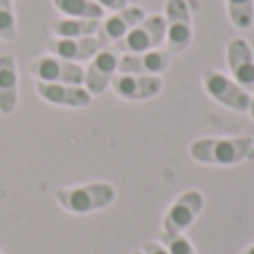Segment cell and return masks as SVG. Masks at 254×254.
I'll return each instance as SVG.
<instances>
[{"label":"cell","mask_w":254,"mask_h":254,"mask_svg":"<svg viewBox=\"0 0 254 254\" xmlns=\"http://www.w3.org/2000/svg\"><path fill=\"white\" fill-rule=\"evenodd\" d=\"M190 156L203 165H239L254 158V138L243 136H207L190 145Z\"/></svg>","instance_id":"obj_1"},{"label":"cell","mask_w":254,"mask_h":254,"mask_svg":"<svg viewBox=\"0 0 254 254\" xmlns=\"http://www.w3.org/2000/svg\"><path fill=\"white\" fill-rule=\"evenodd\" d=\"M54 196H56L58 205L71 214H92V212L105 210L107 205L114 203L116 188L105 181H96V183L74 185V188H61L56 190Z\"/></svg>","instance_id":"obj_2"},{"label":"cell","mask_w":254,"mask_h":254,"mask_svg":"<svg viewBox=\"0 0 254 254\" xmlns=\"http://www.w3.org/2000/svg\"><path fill=\"white\" fill-rule=\"evenodd\" d=\"M194 36L192 11L188 0H167L165 2V40L170 54H183L190 49Z\"/></svg>","instance_id":"obj_3"},{"label":"cell","mask_w":254,"mask_h":254,"mask_svg":"<svg viewBox=\"0 0 254 254\" xmlns=\"http://www.w3.org/2000/svg\"><path fill=\"white\" fill-rule=\"evenodd\" d=\"M29 74L38 83H61V85H78L85 83V67L78 63H69L54 54H43L29 63Z\"/></svg>","instance_id":"obj_4"},{"label":"cell","mask_w":254,"mask_h":254,"mask_svg":"<svg viewBox=\"0 0 254 254\" xmlns=\"http://www.w3.org/2000/svg\"><path fill=\"white\" fill-rule=\"evenodd\" d=\"M203 87H205L207 96L214 98L223 107L232 112H250L252 105V94L243 89L239 83H234L230 76L221 74L219 69L210 67L203 71Z\"/></svg>","instance_id":"obj_5"},{"label":"cell","mask_w":254,"mask_h":254,"mask_svg":"<svg viewBox=\"0 0 254 254\" xmlns=\"http://www.w3.org/2000/svg\"><path fill=\"white\" fill-rule=\"evenodd\" d=\"M165 40V16H147L143 22L134 27L123 40H119L116 52L123 54H140V52H152L158 49Z\"/></svg>","instance_id":"obj_6"},{"label":"cell","mask_w":254,"mask_h":254,"mask_svg":"<svg viewBox=\"0 0 254 254\" xmlns=\"http://www.w3.org/2000/svg\"><path fill=\"white\" fill-rule=\"evenodd\" d=\"M110 40L101 34L96 36H83V38H49L47 40V52L58 58H65L69 63H87L96 56L98 52L107 49Z\"/></svg>","instance_id":"obj_7"},{"label":"cell","mask_w":254,"mask_h":254,"mask_svg":"<svg viewBox=\"0 0 254 254\" xmlns=\"http://www.w3.org/2000/svg\"><path fill=\"white\" fill-rule=\"evenodd\" d=\"M205 198L198 190H188L183 192L174 203L170 205V210L163 216V232L165 234H183L190 225L196 221V216L203 212Z\"/></svg>","instance_id":"obj_8"},{"label":"cell","mask_w":254,"mask_h":254,"mask_svg":"<svg viewBox=\"0 0 254 254\" xmlns=\"http://www.w3.org/2000/svg\"><path fill=\"white\" fill-rule=\"evenodd\" d=\"M110 87L123 101L140 103V101L156 98L161 94L163 78L161 76H147V74H116Z\"/></svg>","instance_id":"obj_9"},{"label":"cell","mask_w":254,"mask_h":254,"mask_svg":"<svg viewBox=\"0 0 254 254\" xmlns=\"http://www.w3.org/2000/svg\"><path fill=\"white\" fill-rule=\"evenodd\" d=\"M119 58L121 54L116 49H103L89 61L85 67V83L83 87L87 89L92 96H101L105 89H110L114 76L119 74Z\"/></svg>","instance_id":"obj_10"},{"label":"cell","mask_w":254,"mask_h":254,"mask_svg":"<svg viewBox=\"0 0 254 254\" xmlns=\"http://www.w3.org/2000/svg\"><path fill=\"white\" fill-rule=\"evenodd\" d=\"M228 67L232 80L243 89L254 92V52L246 38H232L228 43Z\"/></svg>","instance_id":"obj_11"},{"label":"cell","mask_w":254,"mask_h":254,"mask_svg":"<svg viewBox=\"0 0 254 254\" xmlns=\"http://www.w3.org/2000/svg\"><path fill=\"white\" fill-rule=\"evenodd\" d=\"M172 54L167 49H152L140 54H121L119 58V74H147L161 76L170 67Z\"/></svg>","instance_id":"obj_12"},{"label":"cell","mask_w":254,"mask_h":254,"mask_svg":"<svg viewBox=\"0 0 254 254\" xmlns=\"http://www.w3.org/2000/svg\"><path fill=\"white\" fill-rule=\"evenodd\" d=\"M36 94L43 98L45 103L56 107H71V110H80V107L92 105V94L85 87L78 85H61V83H38L36 80Z\"/></svg>","instance_id":"obj_13"},{"label":"cell","mask_w":254,"mask_h":254,"mask_svg":"<svg viewBox=\"0 0 254 254\" xmlns=\"http://www.w3.org/2000/svg\"><path fill=\"white\" fill-rule=\"evenodd\" d=\"M18 101H20V78H18L16 56L2 54L0 56V114H13Z\"/></svg>","instance_id":"obj_14"},{"label":"cell","mask_w":254,"mask_h":254,"mask_svg":"<svg viewBox=\"0 0 254 254\" xmlns=\"http://www.w3.org/2000/svg\"><path fill=\"white\" fill-rule=\"evenodd\" d=\"M145 18H147V13H145L143 7H138V4H127L125 9H119V11H114L112 16H107L105 20H103L101 31L110 43L112 40L119 43V40H123L125 36L138 25V22H143Z\"/></svg>","instance_id":"obj_15"},{"label":"cell","mask_w":254,"mask_h":254,"mask_svg":"<svg viewBox=\"0 0 254 254\" xmlns=\"http://www.w3.org/2000/svg\"><path fill=\"white\" fill-rule=\"evenodd\" d=\"M103 20H89V18H56L52 22V31L56 38H83V36L101 34Z\"/></svg>","instance_id":"obj_16"},{"label":"cell","mask_w":254,"mask_h":254,"mask_svg":"<svg viewBox=\"0 0 254 254\" xmlns=\"http://www.w3.org/2000/svg\"><path fill=\"white\" fill-rule=\"evenodd\" d=\"M63 18H89V20H103L105 9L98 7L94 0H52Z\"/></svg>","instance_id":"obj_17"},{"label":"cell","mask_w":254,"mask_h":254,"mask_svg":"<svg viewBox=\"0 0 254 254\" xmlns=\"http://www.w3.org/2000/svg\"><path fill=\"white\" fill-rule=\"evenodd\" d=\"M228 16L237 29H250L254 22V0H225Z\"/></svg>","instance_id":"obj_18"},{"label":"cell","mask_w":254,"mask_h":254,"mask_svg":"<svg viewBox=\"0 0 254 254\" xmlns=\"http://www.w3.org/2000/svg\"><path fill=\"white\" fill-rule=\"evenodd\" d=\"M16 13H13V0H0V40L13 43L16 40Z\"/></svg>","instance_id":"obj_19"},{"label":"cell","mask_w":254,"mask_h":254,"mask_svg":"<svg viewBox=\"0 0 254 254\" xmlns=\"http://www.w3.org/2000/svg\"><path fill=\"white\" fill-rule=\"evenodd\" d=\"M163 246L167 248L170 254H196L194 246L190 243V239L183 237V234H165L163 232Z\"/></svg>","instance_id":"obj_20"},{"label":"cell","mask_w":254,"mask_h":254,"mask_svg":"<svg viewBox=\"0 0 254 254\" xmlns=\"http://www.w3.org/2000/svg\"><path fill=\"white\" fill-rule=\"evenodd\" d=\"M94 2L98 4V7H103L105 11H119V9H125L127 4H129V0H94Z\"/></svg>","instance_id":"obj_21"},{"label":"cell","mask_w":254,"mask_h":254,"mask_svg":"<svg viewBox=\"0 0 254 254\" xmlns=\"http://www.w3.org/2000/svg\"><path fill=\"white\" fill-rule=\"evenodd\" d=\"M143 254H170L167 252V248L163 246V243H143Z\"/></svg>","instance_id":"obj_22"},{"label":"cell","mask_w":254,"mask_h":254,"mask_svg":"<svg viewBox=\"0 0 254 254\" xmlns=\"http://www.w3.org/2000/svg\"><path fill=\"white\" fill-rule=\"evenodd\" d=\"M243 254H254V246H250V248H248V250L243 252Z\"/></svg>","instance_id":"obj_23"},{"label":"cell","mask_w":254,"mask_h":254,"mask_svg":"<svg viewBox=\"0 0 254 254\" xmlns=\"http://www.w3.org/2000/svg\"><path fill=\"white\" fill-rule=\"evenodd\" d=\"M250 114L254 116V94H252V105H250Z\"/></svg>","instance_id":"obj_24"},{"label":"cell","mask_w":254,"mask_h":254,"mask_svg":"<svg viewBox=\"0 0 254 254\" xmlns=\"http://www.w3.org/2000/svg\"><path fill=\"white\" fill-rule=\"evenodd\" d=\"M134 254H143V250H138V252H134Z\"/></svg>","instance_id":"obj_25"},{"label":"cell","mask_w":254,"mask_h":254,"mask_svg":"<svg viewBox=\"0 0 254 254\" xmlns=\"http://www.w3.org/2000/svg\"><path fill=\"white\" fill-rule=\"evenodd\" d=\"M252 52H254V45H252Z\"/></svg>","instance_id":"obj_26"},{"label":"cell","mask_w":254,"mask_h":254,"mask_svg":"<svg viewBox=\"0 0 254 254\" xmlns=\"http://www.w3.org/2000/svg\"><path fill=\"white\" fill-rule=\"evenodd\" d=\"M0 254H2V252H0Z\"/></svg>","instance_id":"obj_27"}]
</instances>
